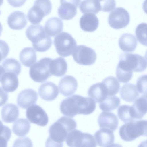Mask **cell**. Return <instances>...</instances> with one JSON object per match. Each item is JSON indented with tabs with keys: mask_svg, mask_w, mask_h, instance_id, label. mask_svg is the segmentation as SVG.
<instances>
[{
	"mask_svg": "<svg viewBox=\"0 0 147 147\" xmlns=\"http://www.w3.org/2000/svg\"><path fill=\"white\" fill-rule=\"evenodd\" d=\"M147 68V62L142 56L137 54L123 53L120 56L116 74L117 78L123 83L129 82L133 71L142 72Z\"/></svg>",
	"mask_w": 147,
	"mask_h": 147,
	"instance_id": "obj_1",
	"label": "cell"
},
{
	"mask_svg": "<svg viewBox=\"0 0 147 147\" xmlns=\"http://www.w3.org/2000/svg\"><path fill=\"white\" fill-rule=\"evenodd\" d=\"M96 108V102L93 99L77 94L65 99L60 105L61 113L72 118L78 114H90L94 111Z\"/></svg>",
	"mask_w": 147,
	"mask_h": 147,
	"instance_id": "obj_2",
	"label": "cell"
},
{
	"mask_svg": "<svg viewBox=\"0 0 147 147\" xmlns=\"http://www.w3.org/2000/svg\"><path fill=\"white\" fill-rule=\"evenodd\" d=\"M76 123L74 119L62 116L50 126L49 137L58 143L63 144L68 134L76 129Z\"/></svg>",
	"mask_w": 147,
	"mask_h": 147,
	"instance_id": "obj_3",
	"label": "cell"
},
{
	"mask_svg": "<svg viewBox=\"0 0 147 147\" xmlns=\"http://www.w3.org/2000/svg\"><path fill=\"white\" fill-rule=\"evenodd\" d=\"M26 35L32 43L37 51L44 52L48 50L52 44V39L45 32L44 27L40 24L31 25L27 28Z\"/></svg>",
	"mask_w": 147,
	"mask_h": 147,
	"instance_id": "obj_4",
	"label": "cell"
},
{
	"mask_svg": "<svg viewBox=\"0 0 147 147\" xmlns=\"http://www.w3.org/2000/svg\"><path fill=\"white\" fill-rule=\"evenodd\" d=\"M119 133L123 140L130 142L141 136H147V120L126 123L120 127Z\"/></svg>",
	"mask_w": 147,
	"mask_h": 147,
	"instance_id": "obj_5",
	"label": "cell"
},
{
	"mask_svg": "<svg viewBox=\"0 0 147 147\" xmlns=\"http://www.w3.org/2000/svg\"><path fill=\"white\" fill-rule=\"evenodd\" d=\"M53 43L58 54L63 57L71 55L77 47V43L74 38L70 34L65 32L56 36Z\"/></svg>",
	"mask_w": 147,
	"mask_h": 147,
	"instance_id": "obj_6",
	"label": "cell"
},
{
	"mask_svg": "<svg viewBox=\"0 0 147 147\" xmlns=\"http://www.w3.org/2000/svg\"><path fill=\"white\" fill-rule=\"evenodd\" d=\"M52 4L49 0H36L33 5L28 10L27 16L32 24L39 23L44 16L49 14L52 10Z\"/></svg>",
	"mask_w": 147,
	"mask_h": 147,
	"instance_id": "obj_7",
	"label": "cell"
},
{
	"mask_svg": "<svg viewBox=\"0 0 147 147\" xmlns=\"http://www.w3.org/2000/svg\"><path fill=\"white\" fill-rule=\"evenodd\" d=\"M51 59L49 57L43 58L31 67L29 75L33 80L38 82H42L52 76L49 67Z\"/></svg>",
	"mask_w": 147,
	"mask_h": 147,
	"instance_id": "obj_8",
	"label": "cell"
},
{
	"mask_svg": "<svg viewBox=\"0 0 147 147\" xmlns=\"http://www.w3.org/2000/svg\"><path fill=\"white\" fill-rule=\"evenodd\" d=\"M73 59L78 64L82 65H90L96 61L97 55L92 49L86 46H78L72 54Z\"/></svg>",
	"mask_w": 147,
	"mask_h": 147,
	"instance_id": "obj_9",
	"label": "cell"
},
{
	"mask_svg": "<svg viewBox=\"0 0 147 147\" xmlns=\"http://www.w3.org/2000/svg\"><path fill=\"white\" fill-rule=\"evenodd\" d=\"M129 14L124 8L118 7L111 12L108 18L110 26L115 29H120L126 26L130 22Z\"/></svg>",
	"mask_w": 147,
	"mask_h": 147,
	"instance_id": "obj_10",
	"label": "cell"
},
{
	"mask_svg": "<svg viewBox=\"0 0 147 147\" xmlns=\"http://www.w3.org/2000/svg\"><path fill=\"white\" fill-rule=\"evenodd\" d=\"M26 115L30 123L38 126H45L48 122V117L46 113L37 105L29 106L26 110Z\"/></svg>",
	"mask_w": 147,
	"mask_h": 147,
	"instance_id": "obj_11",
	"label": "cell"
},
{
	"mask_svg": "<svg viewBox=\"0 0 147 147\" xmlns=\"http://www.w3.org/2000/svg\"><path fill=\"white\" fill-rule=\"evenodd\" d=\"M81 1L61 0L60 5L58 9L59 17L64 20H69L76 14L77 8Z\"/></svg>",
	"mask_w": 147,
	"mask_h": 147,
	"instance_id": "obj_12",
	"label": "cell"
},
{
	"mask_svg": "<svg viewBox=\"0 0 147 147\" xmlns=\"http://www.w3.org/2000/svg\"><path fill=\"white\" fill-rule=\"evenodd\" d=\"M78 84L76 78L71 75H66L61 78L58 86L60 93L65 96L74 94L78 87Z\"/></svg>",
	"mask_w": 147,
	"mask_h": 147,
	"instance_id": "obj_13",
	"label": "cell"
},
{
	"mask_svg": "<svg viewBox=\"0 0 147 147\" xmlns=\"http://www.w3.org/2000/svg\"><path fill=\"white\" fill-rule=\"evenodd\" d=\"M37 92L31 89H24L18 94L17 99L18 105L23 109H26L35 104L38 99Z\"/></svg>",
	"mask_w": 147,
	"mask_h": 147,
	"instance_id": "obj_14",
	"label": "cell"
},
{
	"mask_svg": "<svg viewBox=\"0 0 147 147\" xmlns=\"http://www.w3.org/2000/svg\"><path fill=\"white\" fill-rule=\"evenodd\" d=\"M98 122L99 127L109 129L113 132L117 128L119 121L117 116L110 112H102L99 115Z\"/></svg>",
	"mask_w": 147,
	"mask_h": 147,
	"instance_id": "obj_15",
	"label": "cell"
},
{
	"mask_svg": "<svg viewBox=\"0 0 147 147\" xmlns=\"http://www.w3.org/2000/svg\"><path fill=\"white\" fill-rule=\"evenodd\" d=\"M0 82L3 89L8 92L15 91L19 85L18 76L11 72L1 71Z\"/></svg>",
	"mask_w": 147,
	"mask_h": 147,
	"instance_id": "obj_16",
	"label": "cell"
},
{
	"mask_svg": "<svg viewBox=\"0 0 147 147\" xmlns=\"http://www.w3.org/2000/svg\"><path fill=\"white\" fill-rule=\"evenodd\" d=\"M38 92L40 98L47 101L54 100L59 94L57 86L53 83L50 82H46L41 85Z\"/></svg>",
	"mask_w": 147,
	"mask_h": 147,
	"instance_id": "obj_17",
	"label": "cell"
},
{
	"mask_svg": "<svg viewBox=\"0 0 147 147\" xmlns=\"http://www.w3.org/2000/svg\"><path fill=\"white\" fill-rule=\"evenodd\" d=\"M26 15L20 11H15L8 16L7 23L9 27L14 30H20L24 28L27 24Z\"/></svg>",
	"mask_w": 147,
	"mask_h": 147,
	"instance_id": "obj_18",
	"label": "cell"
},
{
	"mask_svg": "<svg viewBox=\"0 0 147 147\" xmlns=\"http://www.w3.org/2000/svg\"><path fill=\"white\" fill-rule=\"evenodd\" d=\"M81 28L84 31L92 32L97 28L99 20L94 14L88 13L84 14L80 20Z\"/></svg>",
	"mask_w": 147,
	"mask_h": 147,
	"instance_id": "obj_19",
	"label": "cell"
},
{
	"mask_svg": "<svg viewBox=\"0 0 147 147\" xmlns=\"http://www.w3.org/2000/svg\"><path fill=\"white\" fill-rule=\"evenodd\" d=\"M88 94L96 102H101L108 96L106 88L102 82L95 84L89 88Z\"/></svg>",
	"mask_w": 147,
	"mask_h": 147,
	"instance_id": "obj_20",
	"label": "cell"
},
{
	"mask_svg": "<svg viewBox=\"0 0 147 147\" xmlns=\"http://www.w3.org/2000/svg\"><path fill=\"white\" fill-rule=\"evenodd\" d=\"M97 145L101 147H106L113 143L115 137L113 131L106 128H101L94 134Z\"/></svg>",
	"mask_w": 147,
	"mask_h": 147,
	"instance_id": "obj_21",
	"label": "cell"
},
{
	"mask_svg": "<svg viewBox=\"0 0 147 147\" xmlns=\"http://www.w3.org/2000/svg\"><path fill=\"white\" fill-rule=\"evenodd\" d=\"M131 106L136 120L142 119L147 113V98L145 94L136 99Z\"/></svg>",
	"mask_w": 147,
	"mask_h": 147,
	"instance_id": "obj_22",
	"label": "cell"
},
{
	"mask_svg": "<svg viewBox=\"0 0 147 147\" xmlns=\"http://www.w3.org/2000/svg\"><path fill=\"white\" fill-rule=\"evenodd\" d=\"M63 23L62 20L57 17H52L46 22L44 29L49 36H54L62 31Z\"/></svg>",
	"mask_w": 147,
	"mask_h": 147,
	"instance_id": "obj_23",
	"label": "cell"
},
{
	"mask_svg": "<svg viewBox=\"0 0 147 147\" xmlns=\"http://www.w3.org/2000/svg\"><path fill=\"white\" fill-rule=\"evenodd\" d=\"M118 43L120 48L123 51L132 52L135 49L137 42L134 35L129 33H125L120 37Z\"/></svg>",
	"mask_w": 147,
	"mask_h": 147,
	"instance_id": "obj_24",
	"label": "cell"
},
{
	"mask_svg": "<svg viewBox=\"0 0 147 147\" xmlns=\"http://www.w3.org/2000/svg\"><path fill=\"white\" fill-rule=\"evenodd\" d=\"M49 67L52 75L61 77L66 74L67 69V65L65 59L60 57L51 59Z\"/></svg>",
	"mask_w": 147,
	"mask_h": 147,
	"instance_id": "obj_25",
	"label": "cell"
},
{
	"mask_svg": "<svg viewBox=\"0 0 147 147\" xmlns=\"http://www.w3.org/2000/svg\"><path fill=\"white\" fill-rule=\"evenodd\" d=\"M19 114L18 107L12 103L6 104L1 111L2 119L5 123H11L14 121L18 118Z\"/></svg>",
	"mask_w": 147,
	"mask_h": 147,
	"instance_id": "obj_26",
	"label": "cell"
},
{
	"mask_svg": "<svg viewBox=\"0 0 147 147\" xmlns=\"http://www.w3.org/2000/svg\"><path fill=\"white\" fill-rule=\"evenodd\" d=\"M121 98L127 102L134 101L139 95L136 86L131 83L124 84L121 88L120 91Z\"/></svg>",
	"mask_w": 147,
	"mask_h": 147,
	"instance_id": "obj_27",
	"label": "cell"
},
{
	"mask_svg": "<svg viewBox=\"0 0 147 147\" xmlns=\"http://www.w3.org/2000/svg\"><path fill=\"white\" fill-rule=\"evenodd\" d=\"M19 59L22 63L24 66L30 67L35 63L36 55L35 50L31 47H26L20 52Z\"/></svg>",
	"mask_w": 147,
	"mask_h": 147,
	"instance_id": "obj_28",
	"label": "cell"
},
{
	"mask_svg": "<svg viewBox=\"0 0 147 147\" xmlns=\"http://www.w3.org/2000/svg\"><path fill=\"white\" fill-rule=\"evenodd\" d=\"M79 8L84 13H91L96 14L101 10L100 1L84 0L80 2Z\"/></svg>",
	"mask_w": 147,
	"mask_h": 147,
	"instance_id": "obj_29",
	"label": "cell"
},
{
	"mask_svg": "<svg viewBox=\"0 0 147 147\" xmlns=\"http://www.w3.org/2000/svg\"><path fill=\"white\" fill-rule=\"evenodd\" d=\"M0 68L1 71L13 73L18 76L20 74L21 69L19 62L12 58H8L4 60Z\"/></svg>",
	"mask_w": 147,
	"mask_h": 147,
	"instance_id": "obj_30",
	"label": "cell"
},
{
	"mask_svg": "<svg viewBox=\"0 0 147 147\" xmlns=\"http://www.w3.org/2000/svg\"><path fill=\"white\" fill-rule=\"evenodd\" d=\"M30 128V125L26 119L20 118L13 123L12 130L13 132L18 136H23L29 132Z\"/></svg>",
	"mask_w": 147,
	"mask_h": 147,
	"instance_id": "obj_31",
	"label": "cell"
},
{
	"mask_svg": "<svg viewBox=\"0 0 147 147\" xmlns=\"http://www.w3.org/2000/svg\"><path fill=\"white\" fill-rule=\"evenodd\" d=\"M120 104V99L115 96H108L102 102L99 103V107L103 111H110L117 108Z\"/></svg>",
	"mask_w": 147,
	"mask_h": 147,
	"instance_id": "obj_32",
	"label": "cell"
},
{
	"mask_svg": "<svg viewBox=\"0 0 147 147\" xmlns=\"http://www.w3.org/2000/svg\"><path fill=\"white\" fill-rule=\"evenodd\" d=\"M102 82L106 88L108 96L115 95L119 92L120 84L115 77L113 76L107 77L103 80Z\"/></svg>",
	"mask_w": 147,
	"mask_h": 147,
	"instance_id": "obj_33",
	"label": "cell"
},
{
	"mask_svg": "<svg viewBox=\"0 0 147 147\" xmlns=\"http://www.w3.org/2000/svg\"><path fill=\"white\" fill-rule=\"evenodd\" d=\"M117 115L120 119L124 122L136 121L132 114L131 106L126 105L120 106L117 110Z\"/></svg>",
	"mask_w": 147,
	"mask_h": 147,
	"instance_id": "obj_34",
	"label": "cell"
},
{
	"mask_svg": "<svg viewBox=\"0 0 147 147\" xmlns=\"http://www.w3.org/2000/svg\"><path fill=\"white\" fill-rule=\"evenodd\" d=\"M84 133L75 129L70 132L65 140L66 144L69 147H78L83 136Z\"/></svg>",
	"mask_w": 147,
	"mask_h": 147,
	"instance_id": "obj_35",
	"label": "cell"
},
{
	"mask_svg": "<svg viewBox=\"0 0 147 147\" xmlns=\"http://www.w3.org/2000/svg\"><path fill=\"white\" fill-rule=\"evenodd\" d=\"M135 34L138 42L147 46V23H142L136 27Z\"/></svg>",
	"mask_w": 147,
	"mask_h": 147,
	"instance_id": "obj_36",
	"label": "cell"
},
{
	"mask_svg": "<svg viewBox=\"0 0 147 147\" xmlns=\"http://www.w3.org/2000/svg\"><path fill=\"white\" fill-rule=\"evenodd\" d=\"M97 144L92 134L84 133L80 143L78 147H96Z\"/></svg>",
	"mask_w": 147,
	"mask_h": 147,
	"instance_id": "obj_37",
	"label": "cell"
},
{
	"mask_svg": "<svg viewBox=\"0 0 147 147\" xmlns=\"http://www.w3.org/2000/svg\"><path fill=\"white\" fill-rule=\"evenodd\" d=\"M1 124V147H7V142L11 136V131L8 127Z\"/></svg>",
	"mask_w": 147,
	"mask_h": 147,
	"instance_id": "obj_38",
	"label": "cell"
},
{
	"mask_svg": "<svg viewBox=\"0 0 147 147\" xmlns=\"http://www.w3.org/2000/svg\"><path fill=\"white\" fill-rule=\"evenodd\" d=\"M136 88L139 93H147V74L141 76L136 81Z\"/></svg>",
	"mask_w": 147,
	"mask_h": 147,
	"instance_id": "obj_39",
	"label": "cell"
},
{
	"mask_svg": "<svg viewBox=\"0 0 147 147\" xmlns=\"http://www.w3.org/2000/svg\"><path fill=\"white\" fill-rule=\"evenodd\" d=\"M13 147H33V144L30 139L25 137L17 138L14 142Z\"/></svg>",
	"mask_w": 147,
	"mask_h": 147,
	"instance_id": "obj_40",
	"label": "cell"
},
{
	"mask_svg": "<svg viewBox=\"0 0 147 147\" xmlns=\"http://www.w3.org/2000/svg\"><path fill=\"white\" fill-rule=\"evenodd\" d=\"M101 6V11L109 12L115 8L116 3L114 0L100 1Z\"/></svg>",
	"mask_w": 147,
	"mask_h": 147,
	"instance_id": "obj_41",
	"label": "cell"
},
{
	"mask_svg": "<svg viewBox=\"0 0 147 147\" xmlns=\"http://www.w3.org/2000/svg\"><path fill=\"white\" fill-rule=\"evenodd\" d=\"M63 144H60L51 140L49 137L45 143V147H63Z\"/></svg>",
	"mask_w": 147,
	"mask_h": 147,
	"instance_id": "obj_42",
	"label": "cell"
},
{
	"mask_svg": "<svg viewBox=\"0 0 147 147\" xmlns=\"http://www.w3.org/2000/svg\"><path fill=\"white\" fill-rule=\"evenodd\" d=\"M25 1H8V2L12 6L14 7H19L22 5Z\"/></svg>",
	"mask_w": 147,
	"mask_h": 147,
	"instance_id": "obj_43",
	"label": "cell"
},
{
	"mask_svg": "<svg viewBox=\"0 0 147 147\" xmlns=\"http://www.w3.org/2000/svg\"><path fill=\"white\" fill-rule=\"evenodd\" d=\"M142 6L144 11L147 14V0H145L144 1Z\"/></svg>",
	"mask_w": 147,
	"mask_h": 147,
	"instance_id": "obj_44",
	"label": "cell"
},
{
	"mask_svg": "<svg viewBox=\"0 0 147 147\" xmlns=\"http://www.w3.org/2000/svg\"><path fill=\"white\" fill-rule=\"evenodd\" d=\"M138 147H147V140L142 142L138 145Z\"/></svg>",
	"mask_w": 147,
	"mask_h": 147,
	"instance_id": "obj_45",
	"label": "cell"
},
{
	"mask_svg": "<svg viewBox=\"0 0 147 147\" xmlns=\"http://www.w3.org/2000/svg\"><path fill=\"white\" fill-rule=\"evenodd\" d=\"M106 147H123L122 146L119 144L116 143H113L108 145Z\"/></svg>",
	"mask_w": 147,
	"mask_h": 147,
	"instance_id": "obj_46",
	"label": "cell"
},
{
	"mask_svg": "<svg viewBox=\"0 0 147 147\" xmlns=\"http://www.w3.org/2000/svg\"><path fill=\"white\" fill-rule=\"evenodd\" d=\"M145 57L146 58L147 61V50L145 52Z\"/></svg>",
	"mask_w": 147,
	"mask_h": 147,
	"instance_id": "obj_47",
	"label": "cell"
},
{
	"mask_svg": "<svg viewBox=\"0 0 147 147\" xmlns=\"http://www.w3.org/2000/svg\"><path fill=\"white\" fill-rule=\"evenodd\" d=\"M147 98V93H146V94H145Z\"/></svg>",
	"mask_w": 147,
	"mask_h": 147,
	"instance_id": "obj_48",
	"label": "cell"
},
{
	"mask_svg": "<svg viewBox=\"0 0 147 147\" xmlns=\"http://www.w3.org/2000/svg\"></svg>",
	"mask_w": 147,
	"mask_h": 147,
	"instance_id": "obj_49",
	"label": "cell"
}]
</instances>
